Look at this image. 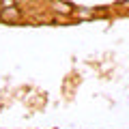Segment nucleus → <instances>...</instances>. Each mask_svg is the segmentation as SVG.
Masks as SVG:
<instances>
[{"label":"nucleus","instance_id":"f257e3e1","mask_svg":"<svg viewBox=\"0 0 129 129\" xmlns=\"http://www.w3.org/2000/svg\"><path fill=\"white\" fill-rule=\"evenodd\" d=\"M50 9L54 11V13H58V15H64V17H69V15L75 13V9L69 5V2H64V0H52Z\"/></svg>","mask_w":129,"mask_h":129},{"label":"nucleus","instance_id":"f03ea898","mask_svg":"<svg viewBox=\"0 0 129 129\" xmlns=\"http://www.w3.org/2000/svg\"><path fill=\"white\" fill-rule=\"evenodd\" d=\"M0 19L2 22H19L22 19V11L17 9V7H2L0 9Z\"/></svg>","mask_w":129,"mask_h":129},{"label":"nucleus","instance_id":"7ed1b4c3","mask_svg":"<svg viewBox=\"0 0 129 129\" xmlns=\"http://www.w3.org/2000/svg\"><path fill=\"white\" fill-rule=\"evenodd\" d=\"M75 15H78L80 19H88V17L95 15V11H90V9H78V11H75Z\"/></svg>","mask_w":129,"mask_h":129},{"label":"nucleus","instance_id":"20e7f679","mask_svg":"<svg viewBox=\"0 0 129 129\" xmlns=\"http://www.w3.org/2000/svg\"><path fill=\"white\" fill-rule=\"evenodd\" d=\"M123 7H129V0H125V2H123Z\"/></svg>","mask_w":129,"mask_h":129}]
</instances>
